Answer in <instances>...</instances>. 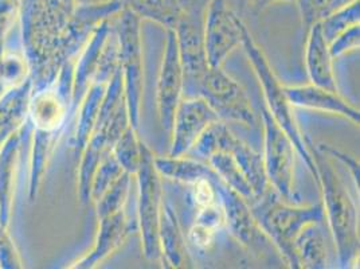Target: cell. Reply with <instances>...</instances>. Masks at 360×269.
<instances>
[{"instance_id": "30bf717a", "label": "cell", "mask_w": 360, "mask_h": 269, "mask_svg": "<svg viewBox=\"0 0 360 269\" xmlns=\"http://www.w3.org/2000/svg\"><path fill=\"white\" fill-rule=\"evenodd\" d=\"M262 123L265 132V155L264 167L270 186L280 196L292 199L295 147L283 128L271 118L266 106H262Z\"/></svg>"}, {"instance_id": "3957f363", "label": "cell", "mask_w": 360, "mask_h": 269, "mask_svg": "<svg viewBox=\"0 0 360 269\" xmlns=\"http://www.w3.org/2000/svg\"><path fill=\"white\" fill-rule=\"evenodd\" d=\"M242 46L248 54V58L250 61L255 69V75L264 90V97L268 105L266 109L269 111L271 118L276 120V123L288 134V137L293 143L295 150L300 155L301 159L304 161V163L307 165L308 170L311 171V174L314 175V178L319 184V174L316 170L315 162L304 142V136L301 134L300 130L297 127L292 105L286 97L285 87L281 85L280 80L277 78V75H274L264 50L257 45V42L248 29L243 32Z\"/></svg>"}, {"instance_id": "7402d4cb", "label": "cell", "mask_w": 360, "mask_h": 269, "mask_svg": "<svg viewBox=\"0 0 360 269\" xmlns=\"http://www.w3.org/2000/svg\"><path fill=\"white\" fill-rule=\"evenodd\" d=\"M131 180H132V174L124 171L120 177L106 189L104 194L96 201L98 218H103L122 210L129 192Z\"/></svg>"}, {"instance_id": "2e32d148", "label": "cell", "mask_w": 360, "mask_h": 269, "mask_svg": "<svg viewBox=\"0 0 360 269\" xmlns=\"http://www.w3.org/2000/svg\"><path fill=\"white\" fill-rule=\"evenodd\" d=\"M308 30L305 63L311 82L323 89L339 92L333 73V58L330 57L328 44L321 32L320 23L312 25Z\"/></svg>"}, {"instance_id": "7c38bea8", "label": "cell", "mask_w": 360, "mask_h": 269, "mask_svg": "<svg viewBox=\"0 0 360 269\" xmlns=\"http://www.w3.org/2000/svg\"><path fill=\"white\" fill-rule=\"evenodd\" d=\"M183 96V69L176 32L168 29L165 56L158 80V109L163 130L171 132L175 111Z\"/></svg>"}, {"instance_id": "4fadbf2b", "label": "cell", "mask_w": 360, "mask_h": 269, "mask_svg": "<svg viewBox=\"0 0 360 269\" xmlns=\"http://www.w3.org/2000/svg\"><path fill=\"white\" fill-rule=\"evenodd\" d=\"M75 69L69 65L65 68L60 89L39 92L31 103V118L35 127L44 134H53L60 130L68 113L66 92L73 84Z\"/></svg>"}, {"instance_id": "d4e9b609", "label": "cell", "mask_w": 360, "mask_h": 269, "mask_svg": "<svg viewBox=\"0 0 360 269\" xmlns=\"http://www.w3.org/2000/svg\"><path fill=\"white\" fill-rule=\"evenodd\" d=\"M360 20V6L359 0L351 3L345 8L339 10L338 13L326 18L324 20L319 22L321 32L327 41V44L332 42L338 35H340L343 31L359 25Z\"/></svg>"}, {"instance_id": "7a4b0ae2", "label": "cell", "mask_w": 360, "mask_h": 269, "mask_svg": "<svg viewBox=\"0 0 360 269\" xmlns=\"http://www.w3.org/2000/svg\"><path fill=\"white\" fill-rule=\"evenodd\" d=\"M253 201L250 210L257 224L274 244L286 264L290 268H300L293 241L307 225L324 223L326 211L323 204L292 206L281 202L278 195L269 190Z\"/></svg>"}, {"instance_id": "cb8c5ba5", "label": "cell", "mask_w": 360, "mask_h": 269, "mask_svg": "<svg viewBox=\"0 0 360 269\" xmlns=\"http://www.w3.org/2000/svg\"><path fill=\"white\" fill-rule=\"evenodd\" d=\"M124 173L120 163L117 162L116 156L112 150L105 151L100 163L97 165L91 184H90V198L97 201L101 195L104 194L106 189L120 177Z\"/></svg>"}, {"instance_id": "ac0fdd59", "label": "cell", "mask_w": 360, "mask_h": 269, "mask_svg": "<svg viewBox=\"0 0 360 269\" xmlns=\"http://www.w3.org/2000/svg\"><path fill=\"white\" fill-rule=\"evenodd\" d=\"M109 20L104 19L91 34L89 44L85 47L84 53L81 54L78 63L75 66V100L79 101L85 92L88 90V84L93 82V77L96 75L100 56L103 51V47L105 45L106 38L110 32Z\"/></svg>"}, {"instance_id": "484cf974", "label": "cell", "mask_w": 360, "mask_h": 269, "mask_svg": "<svg viewBox=\"0 0 360 269\" xmlns=\"http://www.w3.org/2000/svg\"><path fill=\"white\" fill-rule=\"evenodd\" d=\"M356 0H297L305 27L324 20Z\"/></svg>"}, {"instance_id": "44dd1931", "label": "cell", "mask_w": 360, "mask_h": 269, "mask_svg": "<svg viewBox=\"0 0 360 269\" xmlns=\"http://www.w3.org/2000/svg\"><path fill=\"white\" fill-rule=\"evenodd\" d=\"M105 89L106 84L93 82L85 97V101L81 106L77 134H75V146L78 150H84V147L89 140L90 134L96 127Z\"/></svg>"}, {"instance_id": "83f0119b", "label": "cell", "mask_w": 360, "mask_h": 269, "mask_svg": "<svg viewBox=\"0 0 360 269\" xmlns=\"http://www.w3.org/2000/svg\"><path fill=\"white\" fill-rule=\"evenodd\" d=\"M217 233H218L217 229L210 227L207 225L199 224L195 221L188 232L187 239L195 248L205 251V249H209L214 244V241L217 239Z\"/></svg>"}, {"instance_id": "9c48e42d", "label": "cell", "mask_w": 360, "mask_h": 269, "mask_svg": "<svg viewBox=\"0 0 360 269\" xmlns=\"http://www.w3.org/2000/svg\"><path fill=\"white\" fill-rule=\"evenodd\" d=\"M246 29L226 0H211L203 25V45L210 68H222L227 56L242 45Z\"/></svg>"}, {"instance_id": "6da1fadb", "label": "cell", "mask_w": 360, "mask_h": 269, "mask_svg": "<svg viewBox=\"0 0 360 269\" xmlns=\"http://www.w3.org/2000/svg\"><path fill=\"white\" fill-rule=\"evenodd\" d=\"M304 142L315 162L319 186L324 196V211L336 244L342 268H349L359 256V221L356 206L328 156L315 147L309 136Z\"/></svg>"}, {"instance_id": "9a60e30c", "label": "cell", "mask_w": 360, "mask_h": 269, "mask_svg": "<svg viewBox=\"0 0 360 269\" xmlns=\"http://www.w3.org/2000/svg\"><path fill=\"white\" fill-rule=\"evenodd\" d=\"M132 227L124 213V209L110 215L100 218V229L93 251L79 263L75 268H93L113 252H116L131 233Z\"/></svg>"}, {"instance_id": "8992f818", "label": "cell", "mask_w": 360, "mask_h": 269, "mask_svg": "<svg viewBox=\"0 0 360 269\" xmlns=\"http://www.w3.org/2000/svg\"><path fill=\"white\" fill-rule=\"evenodd\" d=\"M202 158H209L215 151H227L233 155L240 165L243 175L252 186L255 198H259L270 189L269 180L266 178L264 158L255 152L250 146L242 142L240 137L233 134L225 121H215L196 140L195 146L191 149ZM252 199V201H253Z\"/></svg>"}, {"instance_id": "d6986e66", "label": "cell", "mask_w": 360, "mask_h": 269, "mask_svg": "<svg viewBox=\"0 0 360 269\" xmlns=\"http://www.w3.org/2000/svg\"><path fill=\"white\" fill-rule=\"evenodd\" d=\"M293 248L300 268L323 269L327 267V248L320 224L307 225L293 241Z\"/></svg>"}, {"instance_id": "5bb4252c", "label": "cell", "mask_w": 360, "mask_h": 269, "mask_svg": "<svg viewBox=\"0 0 360 269\" xmlns=\"http://www.w3.org/2000/svg\"><path fill=\"white\" fill-rule=\"evenodd\" d=\"M285 93L292 106L327 112L348 119L356 125L359 124V108L349 104L339 94V92L323 89L312 84L295 88L285 87Z\"/></svg>"}, {"instance_id": "f546056e", "label": "cell", "mask_w": 360, "mask_h": 269, "mask_svg": "<svg viewBox=\"0 0 360 269\" xmlns=\"http://www.w3.org/2000/svg\"><path fill=\"white\" fill-rule=\"evenodd\" d=\"M78 4H100V3H105L109 0H75Z\"/></svg>"}, {"instance_id": "52a82bcc", "label": "cell", "mask_w": 360, "mask_h": 269, "mask_svg": "<svg viewBox=\"0 0 360 269\" xmlns=\"http://www.w3.org/2000/svg\"><path fill=\"white\" fill-rule=\"evenodd\" d=\"M212 182L225 211L226 227L231 236L259 258H265L273 254V251H277L274 244L257 224L246 199L221 180L217 173L212 177Z\"/></svg>"}, {"instance_id": "603a6c76", "label": "cell", "mask_w": 360, "mask_h": 269, "mask_svg": "<svg viewBox=\"0 0 360 269\" xmlns=\"http://www.w3.org/2000/svg\"><path fill=\"white\" fill-rule=\"evenodd\" d=\"M113 155L124 171L136 174L140 163V140L136 136V130L131 125L121 134L112 149Z\"/></svg>"}, {"instance_id": "f1b7e54d", "label": "cell", "mask_w": 360, "mask_h": 269, "mask_svg": "<svg viewBox=\"0 0 360 269\" xmlns=\"http://www.w3.org/2000/svg\"><path fill=\"white\" fill-rule=\"evenodd\" d=\"M317 149L321 151V152H324L327 156H333V158L339 159L342 165H345V167H348V170H349V173H351V175H352V180H355L356 186L359 187V163L356 162V159H355L354 156H351V155H347V154H345V152L336 150V149L330 147V146H328V144H324V143H320Z\"/></svg>"}, {"instance_id": "5b68a950", "label": "cell", "mask_w": 360, "mask_h": 269, "mask_svg": "<svg viewBox=\"0 0 360 269\" xmlns=\"http://www.w3.org/2000/svg\"><path fill=\"white\" fill-rule=\"evenodd\" d=\"M155 155L140 142V163L137 168L139 180V224L141 230L143 251L148 260L162 258L159 244V220L163 204L160 174L153 165Z\"/></svg>"}, {"instance_id": "277c9868", "label": "cell", "mask_w": 360, "mask_h": 269, "mask_svg": "<svg viewBox=\"0 0 360 269\" xmlns=\"http://www.w3.org/2000/svg\"><path fill=\"white\" fill-rule=\"evenodd\" d=\"M116 34L119 41V63L124 81L128 118L131 127L137 130L143 94V49L140 37V16L127 6L121 10Z\"/></svg>"}, {"instance_id": "ffe728a7", "label": "cell", "mask_w": 360, "mask_h": 269, "mask_svg": "<svg viewBox=\"0 0 360 269\" xmlns=\"http://www.w3.org/2000/svg\"><path fill=\"white\" fill-rule=\"evenodd\" d=\"M207 162L211 168L219 175V178L242 195L246 201H252L255 198L250 183L243 175L240 165L230 152L215 151L207 158Z\"/></svg>"}, {"instance_id": "4dcf8cb0", "label": "cell", "mask_w": 360, "mask_h": 269, "mask_svg": "<svg viewBox=\"0 0 360 269\" xmlns=\"http://www.w3.org/2000/svg\"><path fill=\"white\" fill-rule=\"evenodd\" d=\"M268 1H281V0H268Z\"/></svg>"}, {"instance_id": "ba28073f", "label": "cell", "mask_w": 360, "mask_h": 269, "mask_svg": "<svg viewBox=\"0 0 360 269\" xmlns=\"http://www.w3.org/2000/svg\"><path fill=\"white\" fill-rule=\"evenodd\" d=\"M194 97L205 99L221 121H237L253 127L255 113L246 92L222 70L209 68L196 85Z\"/></svg>"}, {"instance_id": "4316f807", "label": "cell", "mask_w": 360, "mask_h": 269, "mask_svg": "<svg viewBox=\"0 0 360 269\" xmlns=\"http://www.w3.org/2000/svg\"><path fill=\"white\" fill-rule=\"evenodd\" d=\"M360 46V29L359 25H355L349 29L343 31L340 35H338L332 42L328 44L330 57L339 58L349 51L358 50Z\"/></svg>"}, {"instance_id": "e0dca14e", "label": "cell", "mask_w": 360, "mask_h": 269, "mask_svg": "<svg viewBox=\"0 0 360 269\" xmlns=\"http://www.w3.org/2000/svg\"><path fill=\"white\" fill-rule=\"evenodd\" d=\"M159 244L162 251V258L171 268L190 267V256L180 229L178 217L174 208L165 202L160 209L159 220Z\"/></svg>"}, {"instance_id": "8fae6325", "label": "cell", "mask_w": 360, "mask_h": 269, "mask_svg": "<svg viewBox=\"0 0 360 269\" xmlns=\"http://www.w3.org/2000/svg\"><path fill=\"white\" fill-rule=\"evenodd\" d=\"M221 121L215 111L202 97L181 99L172 121V143L168 156H183L195 146L207 127Z\"/></svg>"}]
</instances>
